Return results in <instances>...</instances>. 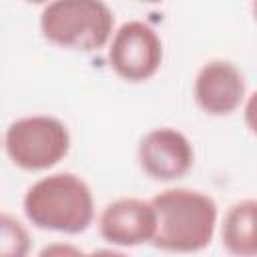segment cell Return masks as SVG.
Returning a JSON list of instances; mask_svg holds the SVG:
<instances>
[{"instance_id": "6da1fadb", "label": "cell", "mask_w": 257, "mask_h": 257, "mask_svg": "<svg viewBox=\"0 0 257 257\" xmlns=\"http://www.w3.org/2000/svg\"><path fill=\"white\" fill-rule=\"evenodd\" d=\"M157 211L153 245L171 253H197L215 233L217 203L193 189H167L151 199Z\"/></svg>"}, {"instance_id": "7a4b0ae2", "label": "cell", "mask_w": 257, "mask_h": 257, "mask_svg": "<svg viewBox=\"0 0 257 257\" xmlns=\"http://www.w3.org/2000/svg\"><path fill=\"white\" fill-rule=\"evenodd\" d=\"M24 213L32 225L58 233H82L94 219L90 187L72 173H54L28 187Z\"/></svg>"}, {"instance_id": "3957f363", "label": "cell", "mask_w": 257, "mask_h": 257, "mask_svg": "<svg viewBox=\"0 0 257 257\" xmlns=\"http://www.w3.org/2000/svg\"><path fill=\"white\" fill-rule=\"evenodd\" d=\"M114 14L100 0H56L42 8L40 30L56 46L92 52L112 40Z\"/></svg>"}, {"instance_id": "277c9868", "label": "cell", "mask_w": 257, "mask_h": 257, "mask_svg": "<svg viewBox=\"0 0 257 257\" xmlns=\"http://www.w3.org/2000/svg\"><path fill=\"white\" fill-rule=\"evenodd\" d=\"M4 149L16 167L24 171H46L66 157L70 133L54 116H24L6 128Z\"/></svg>"}, {"instance_id": "5b68a950", "label": "cell", "mask_w": 257, "mask_h": 257, "mask_svg": "<svg viewBox=\"0 0 257 257\" xmlns=\"http://www.w3.org/2000/svg\"><path fill=\"white\" fill-rule=\"evenodd\" d=\"M108 62L118 78L126 82H145L161 68L163 42L149 24L141 20L124 22L112 34Z\"/></svg>"}, {"instance_id": "8992f818", "label": "cell", "mask_w": 257, "mask_h": 257, "mask_svg": "<svg viewBox=\"0 0 257 257\" xmlns=\"http://www.w3.org/2000/svg\"><path fill=\"white\" fill-rule=\"evenodd\" d=\"M195 163V151L189 139L171 126L149 131L139 145V165L155 181H177L185 177Z\"/></svg>"}, {"instance_id": "52a82bcc", "label": "cell", "mask_w": 257, "mask_h": 257, "mask_svg": "<svg viewBox=\"0 0 257 257\" xmlns=\"http://www.w3.org/2000/svg\"><path fill=\"white\" fill-rule=\"evenodd\" d=\"M98 233L118 247L153 243L157 233V211L151 201L122 197L108 203L98 215Z\"/></svg>"}, {"instance_id": "ba28073f", "label": "cell", "mask_w": 257, "mask_h": 257, "mask_svg": "<svg viewBox=\"0 0 257 257\" xmlns=\"http://www.w3.org/2000/svg\"><path fill=\"white\" fill-rule=\"evenodd\" d=\"M195 100L211 116L235 112L245 98V76L229 60H211L195 76Z\"/></svg>"}, {"instance_id": "9c48e42d", "label": "cell", "mask_w": 257, "mask_h": 257, "mask_svg": "<svg viewBox=\"0 0 257 257\" xmlns=\"http://www.w3.org/2000/svg\"><path fill=\"white\" fill-rule=\"evenodd\" d=\"M221 241L231 257H257V199H245L229 207Z\"/></svg>"}, {"instance_id": "30bf717a", "label": "cell", "mask_w": 257, "mask_h": 257, "mask_svg": "<svg viewBox=\"0 0 257 257\" xmlns=\"http://www.w3.org/2000/svg\"><path fill=\"white\" fill-rule=\"evenodd\" d=\"M30 235L26 227L8 213L0 217V257H28L30 255Z\"/></svg>"}, {"instance_id": "8fae6325", "label": "cell", "mask_w": 257, "mask_h": 257, "mask_svg": "<svg viewBox=\"0 0 257 257\" xmlns=\"http://www.w3.org/2000/svg\"><path fill=\"white\" fill-rule=\"evenodd\" d=\"M38 257H90V255H86L84 251H80L70 243H50L38 253Z\"/></svg>"}, {"instance_id": "7c38bea8", "label": "cell", "mask_w": 257, "mask_h": 257, "mask_svg": "<svg viewBox=\"0 0 257 257\" xmlns=\"http://www.w3.org/2000/svg\"><path fill=\"white\" fill-rule=\"evenodd\" d=\"M245 122L251 128V133L257 135V90L245 102Z\"/></svg>"}, {"instance_id": "4fadbf2b", "label": "cell", "mask_w": 257, "mask_h": 257, "mask_svg": "<svg viewBox=\"0 0 257 257\" xmlns=\"http://www.w3.org/2000/svg\"><path fill=\"white\" fill-rule=\"evenodd\" d=\"M90 257H128L120 251H114V249H96L90 253Z\"/></svg>"}, {"instance_id": "5bb4252c", "label": "cell", "mask_w": 257, "mask_h": 257, "mask_svg": "<svg viewBox=\"0 0 257 257\" xmlns=\"http://www.w3.org/2000/svg\"><path fill=\"white\" fill-rule=\"evenodd\" d=\"M253 14H255V20H257V2L253 4Z\"/></svg>"}]
</instances>
